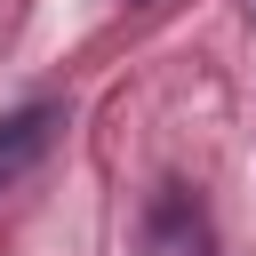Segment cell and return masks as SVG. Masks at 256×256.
I'll use <instances>...</instances> for the list:
<instances>
[{
    "label": "cell",
    "instance_id": "obj_1",
    "mask_svg": "<svg viewBox=\"0 0 256 256\" xmlns=\"http://www.w3.org/2000/svg\"><path fill=\"white\" fill-rule=\"evenodd\" d=\"M56 128H64V104H16V112H0V192L8 184H24L32 168H40V152L56 144Z\"/></svg>",
    "mask_w": 256,
    "mask_h": 256
}]
</instances>
